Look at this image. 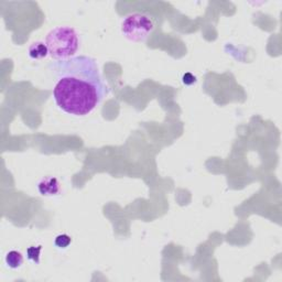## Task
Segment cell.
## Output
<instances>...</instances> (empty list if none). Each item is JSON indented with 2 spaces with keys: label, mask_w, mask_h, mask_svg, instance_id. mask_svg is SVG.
I'll return each mask as SVG.
<instances>
[{
  "label": "cell",
  "mask_w": 282,
  "mask_h": 282,
  "mask_svg": "<svg viewBox=\"0 0 282 282\" xmlns=\"http://www.w3.org/2000/svg\"><path fill=\"white\" fill-rule=\"evenodd\" d=\"M41 249L42 247L38 246V247H34V246H31L27 249V258L29 259L30 261L34 262L38 265L40 263V252H41Z\"/></svg>",
  "instance_id": "52a82bcc"
},
{
  "label": "cell",
  "mask_w": 282,
  "mask_h": 282,
  "mask_svg": "<svg viewBox=\"0 0 282 282\" xmlns=\"http://www.w3.org/2000/svg\"><path fill=\"white\" fill-rule=\"evenodd\" d=\"M28 53H29V57L32 60H41L48 57L49 49L44 42L38 41V42H33L30 45Z\"/></svg>",
  "instance_id": "5b68a950"
},
{
  "label": "cell",
  "mask_w": 282,
  "mask_h": 282,
  "mask_svg": "<svg viewBox=\"0 0 282 282\" xmlns=\"http://www.w3.org/2000/svg\"><path fill=\"white\" fill-rule=\"evenodd\" d=\"M38 189L43 196H55L61 192L58 179L54 177H48L41 180L38 184Z\"/></svg>",
  "instance_id": "277c9868"
},
{
  "label": "cell",
  "mask_w": 282,
  "mask_h": 282,
  "mask_svg": "<svg viewBox=\"0 0 282 282\" xmlns=\"http://www.w3.org/2000/svg\"><path fill=\"white\" fill-rule=\"evenodd\" d=\"M182 81H183V83L186 85H192V84H194V83L196 82V77L194 76L193 74H191V73H186L183 75Z\"/></svg>",
  "instance_id": "9c48e42d"
},
{
  "label": "cell",
  "mask_w": 282,
  "mask_h": 282,
  "mask_svg": "<svg viewBox=\"0 0 282 282\" xmlns=\"http://www.w3.org/2000/svg\"><path fill=\"white\" fill-rule=\"evenodd\" d=\"M54 78L53 98L64 113L83 117L108 94L96 60L85 55L55 61L49 65Z\"/></svg>",
  "instance_id": "6da1fadb"
},
{
  "label": "cell",
  "mask_w": 282,
  "mask_h": 282,
  "mask_svg": "<svg viewBox=\"0 0 282 282\" xmlns=\"http://www.w3.org/2000/svg\"><path fill=\"white\" fill-rule=\"evenodd\" d=\"M4 260H6L7 266L9 268H11V269H17V268H19L22 265V262H24V257H22L19 251H11L7 253Z\"/></svg>",
  "instance_id": "8992f818"
},
{
  "label": "cell",
  "mask_w": 282,
  "mask_h": 282,
  "mask_svg": "<svg viewBox=\"0 0 282 282\" xmlns=\"http://www.w3.org/2000/svg\"><path fill=\"white\" fill-rule=\"evenodd\" d=\"M44 43L49 49V55L61 61L74 58L80 48V38L74 28L58 27L49 32Z\"/></svg>",
  "instance_id": "7a4b0ae2"
},
{
  "label": "cell",
  "mask_w": 282,
  "mask_h": 282,
  "mask_svg": "<svg viewBox=\"0 0 282 282\" xmlns=\"http://www.w3.org/2000/svg\"><path fill=\"white\" fill-rule=\"evenodd\" d=\"M72 243V239L68 235L66 234H61L57 236V238L54 240V245L57 246L58 248H61L64 249L70 246V244Z\"/></svg>",
  "instance_id": "ba28073f"
},
{
  "label": "cell",
  "mask_w": 282,
  "mask_h": 282,
  "mask_svg": "<svg viewBox=\"0 0 282 282\" xmlns=\"http://www.w3.org/2000/svg\"><path fill=\"white\" fill-rule=\"evenodd\" d=\"M155 24L145 13H131L125 18L122 24V33L132 42H143L154 31Z\"/></svg>",
  "instance_id": "3957f363"
}]
</instances>
